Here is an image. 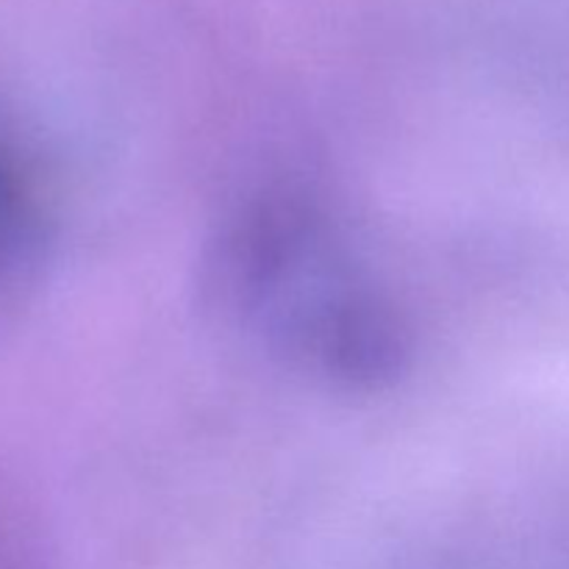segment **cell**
Returning <instances> with one entry per match:
<instances>
[{
	"label": "cell",
	"instance_id": "obj_1",
	"mask_svg": "<svg viewBox=\"0 0 569 569\" xmlns=\"http://www.w3.org/2000/svg\"><path fill=\"white\" fill-rule=\"evenodd\" d=\"M214 287L228 309L345 383H376L400 370L398 315L356 278L315 206L289 194L250 203L214 256Z\"/></svg>",
	"mask_w": 569,
	"mask_h": 569
}]
</instances>
